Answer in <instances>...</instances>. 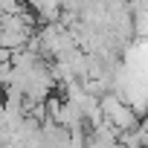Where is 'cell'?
Listing matches in <instances>:
<instances>
[{
	"mask_svg": "<svg viewBox=\"0 0 148 148\" xmlns=\"http://www.w3.org/2000/svg\"><path fill=\"white\" fill-rule=\"evenodd\" d=\"M139 136H142V148H148V119L139 125Z\"/></svg>",
	"mask_w": 148,
	"mask_h": 148,
	"instance_id": "obj_2",
	"label": "cell"
},
{
	"mask_svg": "<svg viewBox=\"0 0 148 148\" xmlns=\"http://www.w3.org/2000/svg\"><path fill=\"white\" fill-rule=\"evenodd\" d=\"M32 9L41 23H61V0H32Z\"/></svg>",
	"mask_w": 148,
	"mask_h": 148,
	"instance_id": "obj_1",
	"label": "cell"
},
{
	"mask_svg": "<svg viewBox=\"0 0 148 148\" xmlns=\"http://www.w3.org/2000/svg\"><path fill=\"white\" fill-rule=\"evenodd\" d=\"M113 148H134V145H125V142H116Z\"/></svg>",
	"mask_w": 148,
	"mask_h": 148,
	"instance_id": "obj_3",
	"label": "cell"
}]
</instances>
